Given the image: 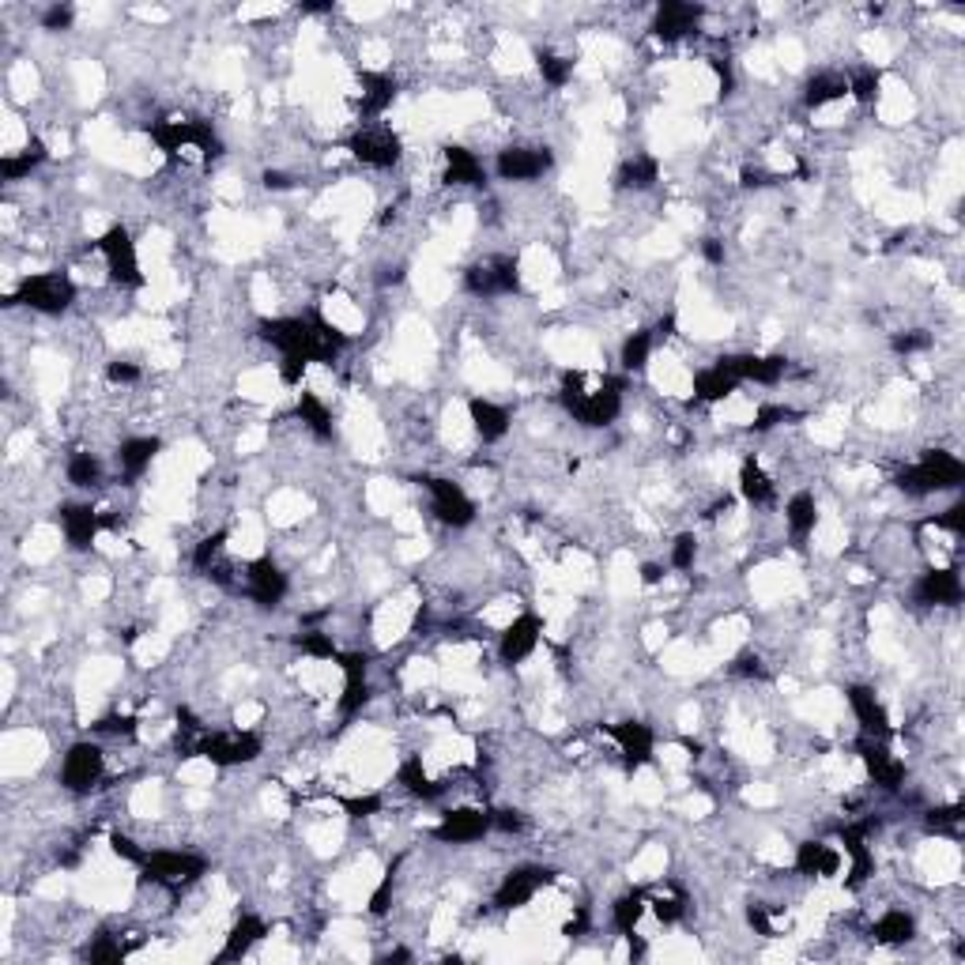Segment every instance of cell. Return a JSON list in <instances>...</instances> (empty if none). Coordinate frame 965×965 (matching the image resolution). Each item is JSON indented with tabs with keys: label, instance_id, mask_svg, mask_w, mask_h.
<instances>
[{
	"label": "cell",
	"instance_id": "d6986e66",
	"mask_svg": "<svg viewBox=\"0 0 965 965\" xmlns=\"http://www.w3.org/2000/svg\"><path fill=\"white\" fill-rule=\"evenodd\" d=\"M739 385H743V381H739L728 366L717 362V366H709V370H698V377H694V396L705 400V404H720V400H728V396L736 393Z\"/></svg>",
	"mask_w": 965,
	"mask_h": 965
},
{
	"label": "cell",
	"instance_id": "8fae6325",
	"mask_svg": "<svg viewBox=\"0 0 965 965\" xmlns=\"http://www.w3.org/2000/svg\"><path fill=\"white\" fill-rule=\"evenodd\" d=\"M491 830V815L487 811H475V807H460L449 811L438 826V837L445 845H464V841H479V837Z\"/></svg>",
	"mask_w": 965,
	"mask_h": 965
},
{
	"label": "cell",
	"instance_id": "4fadbf2b",
	"mask_svg": "<svg viewBox=\"0 0 965 965\" xmlns=\"http://www.w3.org/2000/svg\"><path fill=\"white\" fill-rule=\"evenodd\" d=\"M551 166V155L543 148H506L498 155V174L506 181H532Z\"/></svg>",
	"mask_w": 965,
	"mask_h": 965
},
{
	"label": "cell",
	"instance_id": "6da1fadb",
	"mask_svg": "<svg viewBox=\"0 0 965 965\" xmlns=\"http://www.w3.org/2000/svg\"><path fill=\"white\" fill-rule=\"evenodd\" d=\"M962 475H965L962 460L954 457V453L935 449V453H924L920 464H913V468H905V472L898 475V487L905 494H932V491L958 487Z\"/></svg>",
	"mask_w": 965,
	"mask_h": 965
},
{
	"label": "cell",
	"instance_id": "277c9868",
	"mask_svg": "<svg viewBox=\"0 0 965 965\" xmlns=\"http://www.w3.org/2000/svg\"><path fill=\"white\" fill-rule=\"evenodd\" d=\"M99 253L106 257V268H110L114 283H121V287H140V283H144V276H140V257H136V242L129 238L125 227L106 230L99 242Z\"/></svg>",
	"mask_w": 965,
	"mask_h": 965
},
{
	"label": "cell",
	"instance_id": "44dd1931",
	"mask_svg": "<svg viewBox=\"0 0 965 965\" xmlns=\"http://www.w3.org/2000/svg\"><path fill=\"white\" fill-rule=\"evenodd\" d=\"M61 524H65V540L76 547V551H83V547H91L95 543V532H99V513L91 506H68L65 513H61Z\"/></svg>",
	"mask_w": 965,
	"mask_h": 965
},
{
	"label": "cell",
	"instance_id": "7bdbcfd3",
	"mask_svg": "<svg viewBox=\"0 0 965 965\" xmlns=\"http://www.w3.org/2000/svg\"><path fill=\"white\" fill-rule=\"evenodd\" d=\"M42 23H46V31H65V27H72V8H50Z\"/></svg>",
	"mask_w": 965,
	"mask_h": 965
},
{
	"label": "cell",
	"instance_id": "4316f807",
	"mask_svg": "<svg viewBox=\"0 0 965 965\" xmlns=\"http://www.w3.org/2000/svg\"><path fill=\"white\" fill-rule=\"evenodd\" d=\"M155 453H159V442H155V438H132V442L121 445L117 460H121L125 475H140V472H148V468H151Z\"/></svg>",
	"mask_w": 965,
	"mask_h": 965
},
{
	"label": "cell",
	"instance_id": "cb8c5ba5",
	"mask_svg": "<svg viewBox=\"0 0 965 965\" xmlns=\"http://www.w3.org/2000/svg\"><path fill=\"white\" fill-rule=\"evenodd\" d=\"M739 491H743V498H747L751 506H766L769 498H773V479H769L766 468H762L758 460H743V468H739Z\"/></svg>",
	"mask_w": 965,
	"mask_h": 965
},
{
	"label": "cell",
	"instance_id": "5b68a950",
	"mask_svg": "<svg viewBox=\"0 0 965 965\" xmlns=\"http://www.w3.org/2000/svg\"><path fill=\"white\" fill-rule=\"evenodd\" d=\"M464 283H468L472 295L494 298V295L517 291V287H521V276H517V261H509V257H491V261H479L475 268H468Z\"/></svg>",
	"mask_w": 965,
	"mask_h": 965
},
{
	"label": "cell",
	"instance_id": "8d00e7d4",
	"mask_svg": "<svg viewBox=\"0 0 965 965\" xmlns=\"http://www.w3.org/2000/svg\"><path fill=\"white\" fill-rule=\"evenodd\" d=\"M845 83H849V95H856L860 102H871L879 95V72H875V68H860V72H852Z\"/></svg>",
	"mask_w": 965,
	"mask_h": 965
},
{
	"label": "cell",
	"instance_id": "1f68e13d",
	"mask_svg": "<svg viewBox=\"0 0 965 965\" xmlns=\"http://www.w3.org/2000/svg\"><path fill=\"white\" fill-rule=\"evenodd\" d=\"M298 419L310 426L317 438H332V415H328L325 400H317L313 393L298 396Z\"/></svg>",
	"mask_w": 965,
	"mask_h": 965
},
{
	"label": "cell",
	"instance_id": "83f0119b",
	"mask_svg": "<svg viewBox=\"0 0 965 965\" xmlns=\"http://www.w3.org/2000/svg\"><path fill=\"white\" fill-rule=\"evenodd\" d=\"M849 95V83H845V76H837V72H818L815 80L807 83V106H826V102H834V99H845Z\"/></svg>",
	"mask_w": 965,
	"mask_h": 965
},
{
	"label": "cell",
	"instance_id": "603a6c76",
	"mask_svg": "<svg viewBox=\"0 0 965 965\" xmlns=\"http://www.w3.org/2000/svg\"><path fill=\"white\" fill-rule=\"evenodd\" d=\"M366 702V656H344V698H340V709L344 713H355L359 705Z\"/></svg>",
	"mask_w": 965,
	"mask_h": 965
},
{
	"label": "cell",
	"instance_id": "52a82bcc",
	"mask_svg": "<svg viewBox=\"0 0 965 965\" xmlns=\"http://www.w3.org/2000/svg\"><path fill=\"white\" fill-rule=\"evenodd\" d=\"M102 777V751L95 743H76L65 754V766H61V785L68 792H87Z\"/></svg>",
	"mask_w": 965,
	"mask_h": 965
},
{
	"label": "cell",
	"instance_id": "7c38bea8",
	"mask_svg": "<svg viewBox=\"0 0 965 965\" xmlns=\"http://www.w3.org/2000/svg\"><path fill=\"white\" fill-rule=\"evenodd\" d=\"M540 619L536 615H521V619H513L506 626V634H502V660L506 664H521L524 656L536 653V645H540Z\"/></svg>",
	"mask_w": 965,
	"mask_h": 965
},
{
	"label": "cell",
	"instance_id": "836d02e7",
	"mask_svg": "<svg viewBox=\"0 0 965 965\" xmlns=\"http://www.w3.org/2000/svg\"><path fill=\"white\" fill-rule=\"evenodd\" d=\"M649 355H653V336H649V332H634V336L622 344V366H626V370H645V366H649Z\"/></svg>",
	"mask_w": 965,
	"mask_h": 965
},
{
	"label": "cell",
	"instance_id": "9a60e30c",
	"mask_svg": "<svg viewBox=\"0 0 965 965\" xmlns=\"http://www.w3.org/2000/svg\"><path fill=\"white\" fill-rule=\"evenodd\" d=\"M611 739L619 743L622 758H626L634 769L645 766V762L653 758V732H649V724L622 720V724H615V728H611Z\"/></svg>",
	"mask_w": 965,
	"mask_h": 965
},
{
	"label": "cell",
	"instance_id": "f35d334b",
	"mask_svg": "<svg viewBox=\"0 0 965 965\" xmlns=\"http://www.w3.org/2000/svg\"><path fill=\"white\" fill-rule=\"evenodd\" d=\"M223 532H215V536H204V540L197 543V551H193V566L197 570H212L215 558H219V551H223Z\"/></svg>",
	"mask_w": 965,
	"mask_h": 965
},
{
	"label": "cell",
	"instance_id": "ee69618b",
	"mask_svg": "<svg viewBox=\"0 0 965 965\" xmlns=\"http://www.w3.org/2000/svg\"><path fill=\"white\" fill-rule=\"evenodd\" d=\"M928 344H932L928 336H898V340H894V347L905 351V355H909V351H920V347H928Z\"/></svg>",
	"mask_w": 965,
	"mask_h": 965
},
{
	"label": "cell",
	"instance_id": "ac0fdd59",
	"mask_svg": "<svg viewBox=\"0 0 965 965\" xmlns=\"http://www.w3.org/2000/svg\"><path fill=\"white\" fill-rule=\"evenodd\" d=\"M849 705H852V713H856V720H860V728H864V736H875V739L886 736L890 720H886V709H883V702L875 698V690H871V687H852L849 690Z\"/></svg>",
	"mask_w": 965,
	"mask_h": 965
},
{
	"label": "cell",
	"instance_id": "e575fe53",
	"mask_svg": "<svg viewBox=\"0 0 965 965\" xmlns=\"http://www.w3.org/2000/svg\"><path fill=\"white\" fill-rule=\"evenodd\" d=\"M641 916H645V898H641V894H626V898L615 901V928H619V932L634 935Z\"/></svg>",
	"mask_w": 965,
	"mask_h": 965
},
{
	"label": "cell",
	"instance_id": "60d3db41",
	"mask_svg": "<svg viewBox=\"0 0 965 965\" xmlns=\"http://www.w3.org/2000/svg\"><path fill=\"white\" fill-rule=\"evenodd\" d=\"M302 653L317 656V660H332V656H336V645H332L328 634H317V630H313V634L302 638Z\"/></svg>",
	"mask_w": 965,
	"mask_h": 965
},
{
	"label": "cell",
	"instance_id": "f546056e",
	"mask_svg": "<svg viewBox=\"0 0 965 965\" xmlns=\"http://www.w3.org/2000/svg\"><path fill=\"white\" fill-rule=\"evenodd\" d=\"M871 935H875L879 943H890V947H894V943H909V939H913V916L901 913V909H890V913L871 928Z\"/></svg>",
	"mask_w": 965,
	"mask_h": 965
},
{
	"label": "cell",
	"instance_id": "5bb4252c",
	"mask_svg": "<svg viewBox=\"0 0 965 965\" xmlns=\"http://www.w3.org/2000/svg\"><path fill=\"white\" fill-rule=\"evenodd\" d=\"M916 600L932 607H947L962 600V577L954 570H928L916 581Z\"/></svg>",
	"mask_w": 965,
	"mask_h": 965
},
{
	"label": "cell",
	"instance_id": "b9f144b4",
	"mask_svg": "<svg viewBox=\"0 0 965 965\" xmlns=\"http://www.w3.org/2000/svg\"><path fill=\"white\" fill-rule=\"evenodd\" d=\"M106 374H110V381H114V385H132V381L140 377V370H136L132 362H110V370H106Z\"/></svg>",
	"mask_w": 965,
	"mask_h": 965
},
{
	"label": "cell",
	"instance_id": "4dcf8cb0",
	"mask_svg": "<svg viewBox=\"0 0 965 965\" xmlns=\"http://www.w3.org/2000/svg\"><path fill=\"white\" fill-rule=\"evenodd\" d=\"M42 159H46V148H42L38 140H31V144L23 148V155H16V151H8V155H4V163H0V174H4L8 181H19V178H27L34 166L42 163Z\"/></svg>",
	"mask_w": 965,
	"mask_h": 965
},
{
	"label": "cell",
	"instance_id": "e0dca14e",
	"mask_svg": "<svg viewBox=\"0 0 965 965\" xmlns=\"http://www.w3.org/2000/svg\"><path fill=\"white\" fill-rule=\"evenodd\" d=\"M468 415H472V430L483 442H502L509 434V411L502 404L487 400V396H475L468 404Z\"/></svg>",
	"mask_w": 965,
	"mask_h": 965
},
{
	"label": "cell",
	"instance_id": "8992f818",
	"mask_svg": "<svg viewBox=\"0 0 965 965\" xmlns=\"http://www.w3.org/2000/svg\"><path fill=\"white\" fill-rule=\"evenodd\" d=\"M200 754L215 766H242L261 754V739L253 732H219V736L200 739Z\"/></svg>",
	"mask_w": 965,
	"mask_h": 965
},
{
	"label": "cell",
	"instance_id": "484cf974",
	"mask_svg": "<svg viewBox=\"0 0 965 965\" xmlns=\"http://www.w3.org/2000/svg\"><path fill=\"white\" fill-rule=\"evenodd\" d=\"M445 181H453V185H479L483 181V166H479V159H475L468 148H449L445 151Z\"/></svg>",
	"mask_w": 965,
	"mask_h": 965
},
{
	"label": "cell",
	"instance_id": "d4e9b609",
	"mask_svg": "<svg viewBox=\"0 0 965 965\" xmlns=\"http://www.w3.org/2000/svg\"><path fill=\"white\" fill-rule=\"evenodd\" d=\"M785 524H788V532H792L796 540H807V536L815 532V524H818L815 498H811V494H796V498L788 502V509H785Z\"/></svg>",
	"mask_w": 965,
	"mask_h": 965
},
{
	"label": "cell",
	"instance_id": "f1b7e54d",
	"mask_svg": "<svg viewBox=\"0 0 965 965\" xmlns=\"http://www.w3.org/2000/svg\"><path fill=\"white\" fill-rule=\"evenodd\" d=\"M257 939H264V924L257 920V916H242V920L230 928L223 958H242V954H249V947H253Z\"/></svg>",
	"mask_w": 965,
	"mask_h": 965
},
{
	"label": "cell",
	"instance_id": "7a4b0ae2",
	"mask_svg": "<svg viewBox=\"0 0 965 965\" xmlns=\"http://www.w3.org/2000/svg\"><path fill=\"white\" fill-rule=\"evenodd\" d=\"M19 302L38 313H65L76 298V287L65 272H38V276L19 283Z\"/></svg>",
	"mask_w": 965,
	"mask_h": 965
},
{
	"label": "cell",
	"instance_id": "ab89813d",
	"mask_svg": "<svg viewBox=\"0 0 965 965\" xmlns=\"http://www.w3.org/2000/svg\"><path fill=\"white\" fill-rule=\"evenodd\" d=\"M694 555H698V540L694 536H679L671 543V566L675 570H690L694 566Z\"/></svg>",
	"mask_w": 965,
	"mask_h": 965
},
{
	"label": "cell",
	"instance_id": "2e32d148",
	"mask_svg": "<svg viewBox=\"0 0 965 965\" xmlns=\"http://www.w3.org/2000/svg\"><path fill=\"white\" fill-rule=\"evenodd\" d=\"M543 883H547V871H543V867H524V871L509 875L506 883H502L494 905H498V909H521V905H528V901L536 898V890H540Z\"/></svg>",
	"mask_w": 965,
	"mask_h": 965
},
{
	"label": "cell",
	"instance_id": "d6a6232c",
	"mask_svg": "<svg viewBox=\"0 0 965 965\" xmlns=\"http://www.w3.org/2000/svg\"><path fill=\"white\" fill-rule=\"evenodd\" d=\"M99 479H102L99 457H91V453H76V457L68 460V483H72V487H95Z\"/></svg>",
	"mask_w": 965,
	"mask_h": 965
},
{
	"label": "cell",
	"instance_id": "3957f363",
	"mask_svg": "<svg viewBox=\"0 0 965 965\" xmlns=\"http://www.w3.org/2000/svg\"><path fill=\"white\" fill-rule=\"evenodd\" d=\"M140 864H144V879H151V883L159 886H185L204 875V860L193 856V852H178V849L148 852Z\"/></svg>",
	"mask_w": 965,
	"mask_h": 965
},
{
	"label": "cell",
	"instance_id": "d590c367",
	"mask_svg": "<svg viewBox=\"0 0 965 965\" xmlns=\"http://www.w3.org/2000/svg\"><path fill=\"white\" fill-rule=\"evenodd\" d=\"M619 181L626 189H649L656 181V163L653 159H630V163L622 166Z\"/></svg>",
	"mask_w": 965,
	"mask_h": 965
},
{
	"label": "cell",
	"instance_id": "ba28073f",
	"mask_svg": "<svg viewBox=\"0 0 965 965\" xmlns=\"http://www.w3.org/2000/svg\"><path fill=\"white\" fill-rule=\"evenodd\" d=\"M426 491L434 494V513H438V517H442L445 524H453V528H464V524L475 521L472 498L460 491L457 483H449V479H426Z\"/></svg>",
	"mask_w": 965,
	"mask_h": 965
},
{
	"label": "cell",
	"instance_id": "9c48e42d",
	"mask_svg": "<svg viewBox=\"0 0 965 965\" xmlns=\"http://www.w3.org/2000/svg\"><path fill=\"white\" fill-rule=\"evenodd\" d=\"M351 151L366 166H381L385 170V166H393L400 159V136L393 129H362L351 140Z\"/></svg>",
	"mask_w": 965,
	"mask_h": 965
},
{
	"label": "cell",
	"instance_id": "74e56055",
	"mask_svg": "<svg viewBox=\"0 0 965 965\" xmlns=\"http://www.w3.org/2000/svg\"><path fill=\"white\" fill-rule=\"evenodd\" d=\"M540 72L547 83H555V87H562V83L570 80L573 72V61H566V57H558V53H540Z\"/></svg>",
	"mask_w": 965,
	"mask_h": 965
},
{
	"label": "cell",
	"instance_id": "ffe728a7",
	"mask_svg": "<svg viewBox=\"0 0 965 965\" xmlns=\"http://www.w3.org/2000/svg\"><path fill=\"white\" fill-rule=\"evenodd\" d=\"M837 867H841V856H837L834 845H826V841H803L800 849H796V871H800V875H822V879H830V875H837Z\"/></svg>",
	"mask_w": 965,
	"mask_h": 965
},
{
	"label": "cell",
	"instance_id": "7402d4cb",
	"mask_svg": "<svg viewBox=\"0 0 965 965\" xmlns=\"http://www.w3.org/2000/svg\"><path fill=\"white\" fill-rule=\"evenodd\" d=\"M698 8L694 4H664L660 12H656V34L660 38H683V34H690L694 27H698Z\"/></svg>",
	"mask_w": 965,
	"mask_h": 965
},
{
	"label": "cell",
	"instance_id": "30bf717a",
	"mask_svg": "<svg viewBox=\"0 0 965 965\" xmlns=\"http://www.w3.org/2000/svg\"><path fill=\"white\" fill-rule=\"evenodd\" d=\"M246 589L257 604L276 607L279 600H283V592H287V577H283V570H279L272 558H257V562H249Z\"/></svg>",
	"mask_w": 965,
	"mask_h": 965
}]
</instances>
